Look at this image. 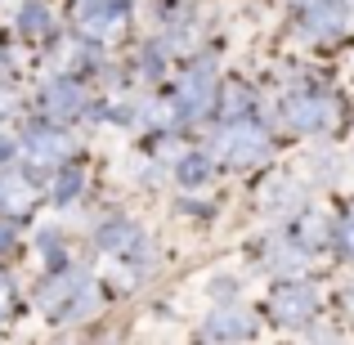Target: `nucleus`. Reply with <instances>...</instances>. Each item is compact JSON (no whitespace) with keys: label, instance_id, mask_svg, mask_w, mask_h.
<instances>
[{"label":"nucleus","instance_id":"f257e3e1","mask_svg":"<svg viewBox=\"0 0 354 345\" xmlns=\"http://www.w3.org/2000/svg\"><path fill=\"white\" fill-rule=\"evenodd\" d=\"M36 301H41V310L54 314V319H77V314H86L90 305H95V287H90L86 274H59L36 292Z\"/></svg>","mask_w":354,"mask_h":345},{"label":"nucleus","instance_id":"f03ea898","mask_svg":"<svg viewBox=\"0 0 354 345\" xmlns=\"http://www.w3.org/2000/svg\"><path fill=\"white\" fill-rule=\"evenodd\" d=\"M216 157L229 166H256L269 157V135L256 121H234L216 135Z\"/></svg>","mask_w":354,"mask_h":345},{"label":"nucleus","instance_id":"7ed1b4c3","mask_svg":"<svg viewBox=\"0 0 354 345\" xmlns=\"http://www.w3.org/2000/svg\"><path fill=\"white\" fill-rule=\"evenodd\" d=\"M216 104V72L202 63V68H189L180 77V90H175V113H180L184 121L202 117L207 108Z\"/></svg>","mask_w":354,"mask_h":345},{"label":"nucleus","instance_id":"20e7f679","mask_svg":"<svg viewBox=\"0 0 354 345\" xmlns=\"http://www.w3.org/2000/svg\"><path fill=\"white\" fill-rule=\"evenodd\" d=\"M337 121V104L323 95H305V99H292L287 104V126L301 130V135H319Z\"/></svg>","mask_w":354,"mask_h":345},{"label":"nucleus","instance_id":"39448f33","mask_svg":"<svg viewBox=\"0 0 354 345\" xmlns=\"http://www.w3.org/2000/svg\"><path fill=\"white\" fill-rule=\"evenodd\" d=\"M121 23H126V5H113V0H90V5L77 14L81 36H90V41H108V36H117Z\"/></svg>","mask_w":354,"mask_h":345},{"label":"nucleus","instance_id":"423d86ee","mask_svg":"<svg viewBox=\"0 0 354 345\" xmlns=\"http://www.w3.org/2000/svg\"><path fill=\"white\" fill-rule=\"evenodd\" d=\"M314 310H319V296H314V287H305V283H283L274 292V319L287 323V328L314 319Z\"/></svg>","mask_w":354,"mask_h":345},{"label":"nucleus","instance_id":"0eeeda50","mask_svg":"<svg viewBox=\"0 0 354 345\" xmlns=\"http://www.w3.org/2000/svg\"><path fill=\"white\" fill-rule=\"evenodd\" d=\"M350 23V0H310L305 5V32L310 36H341Z\"/></svg>","mask_w":354,"mask_h":345},{"label":"nucleus","instance_id":"6e6552de","mask_svg":"<svg viewBox=\"0 0 354 345\" xmlns=\"http://www.w3.org/2000/svg\"><path fill=\"white\" fill-rule=\"evenodd\" d=\"M72 153V139L63 130H50V126H32L27 130V157L32 166H54Z\"/></svg>","mask_w":354,"mask_h":345},{"label":"nucleus","instance_id":"1a4fd4ad","mask_svg":"<svg viewBox=\"0 0 354 345\" xmlns=\"http://www.w3.org/2000/svg\"><path fill=\"white\" fill-rule=\"evenodd\" d=\"M41 108L50 113L54 121H68V117H77L81 113V90L72 86V81H50V86L41 90Z\"/></svg>","mask_w":354,"mask_h":345},{"label":"nucleus","instance_id":"9d476101","mask_svg":"<svg viewBox=\"0 0 354 345\" xmlns=\"http://www.w3.org/2000/svg\"><path fill=\"white\" fill-rule=\"evenodd\" d=\"M32 211V184L18 175H0V216H27Z\"/></svg>","mask_w":354,"mask_h":345},{"label":"nucleus","instance_id":"9b49d317","mask_svg":"<svg viewBox=\"0 0 354 345\" xmlns=\"http://www.w3.org/2000/svg\"><path fill=\"white\" fill-rule=\"evenodd\" d=\"M99 242H104V251H130V247H144V238H139L135 225H126V220H117V225H108L99 233Z\"/></svg>","mask_w":354,"mask_h":345},{"label":"nucleus","instance_id":"f8f14e48","mask_svg":"<svg viewBox=\"0 0 354 345\" xmlns=\"http://www.w3.org/2000/svg\"><path fill=\"white\" fill-rule=\"evenodd\" d=\"M251 328H256V323H251L242 310H225V314H216V323L207 328V337H251Z\"/></svg>","mask_w":354,"mask_h":345},{"label":"nucleus","instance_id":"ddd939ff","mask_svg":"<svg viewBox=\"0 0 354 345\" xmlns=\"http://www.w3.org/2000/svg\"><path fill=\"white\" fill-rule=\"evenodd\" d=\"M296 238H301V247H319V242L328 238V220L323 216H305L301 225H296Z\"/></svg>","mask_w":354,"mask_h":345},{"label":"nucleus","instance_id":"4468645a","mask_svg":"<svg viewBox=\"0 0 354 345\" xmlns=\"http://www.w3.org/2000/svg\"><path fill=\"white\" fill-rule=\"evenodd\" d=\"M18 23H23V32H32V36H45V32H50V14H45L41 5H27Z\"/></svg>","mask_w":354,"mask_h":345},{"label":"nucleus","instance_id":"2eb2a0df","mask_svg":"<svg viewBox=\"0 0 354 345\" xmlns=\"http://www.w3.org/2000/svg\"><path fill=\"white\" fill-rule=\"evenodd\" d=\"M207 171H211L207 157H184V162H180V180L184 184H202V180H207Z\"/></svg>","mask_w":354,"mask_h":345},{"label":"nucleus","instance_id":"dca6fc26","mask_svg":"<svg viewBox=\"0 0 354 345\" xmlns=\"http://www.w3.org/2000/svg\"><path fill=\"white\" fill-rule=\"evenodd\" d=\"M72 193H81V171H63V180H59V189H54V198L68 202Z\"/></svg>","mask_w":354,"mask_h":345},{"label":"nucleus","instance_id":"f3484780","mask_svg":"<svg viewBox=\"0 0 354 345\" xmlns=\"http://www.w3.org/2000/svg\"><path fill=\"white\" fill-rule=\"evenodd\" d=\"M337 242H341V251H346V256L354 260V211L346 220H341V233H337Z\"/></svg>","mask_w":354,"mask_h":345},{"label":"nucleus","instance_id":"a211bd4d","mask_svg":"<svg viewBox=\"0 0 354 345\" xmlns=\"http://www.w3.org/2000/svg\"><path fill=\"white\" fill-rule=\"evenodd\" d=\"M229 99H234V104H225L229 113H242V108H247V90L242 86H229Z\"/></svg>","mask_w":354,"mask_h":345},{"label":"nucleus","instance_id":"6ab92c4d","mask_svg":"<svg viewBox=\"0 0 354 345\" xmlns=\"http://www.w3.org/2000/svg\"><path fill=\"white\" fill-rule=\"evenodd\" d=\"M45 256H50V265H59V233H45Z\"/></svg>","mask_w":354,"mask_h":345},{"label":"nucleus","instance_id":"aec40b11","mask_svg":"<svg viewBox=\"0 0 354 345\" xmlns=\"http://www.w3.org/2000/svg\"><path fill=\"white\" fill-rule=\"evenodd\" d=\"M5 310H9V278L0 274V319H5Z\"/></svg>","mask_w":354,"mask_h":345},{"label":"nucleus","instance_id":"412c9836","mask_svg":"<svg viewBox=\"0 0 354 345\" xmlns=\"http://www.w3.org/2000/svg\"><path fill=\"white\" fill-rule=\"evenodd\" d=\"M346 310L354 314V287H350V292H346Z\"/></svg>","mask_w":354,"mask_h":345},{"label":"nucleus","instance_id":"4be33fe9","mask_svg":"<svg viewBox=\"0 0 354 345\" xmlns=\"http://www.w3.org/2000/svg\"><path fill=\"white\" fill-rule=\"evenodd\" d=\"M0 247H9V233L5 229H0Z\"/></svg>","mask_w":354,"mask_h":345}]
</instances>
